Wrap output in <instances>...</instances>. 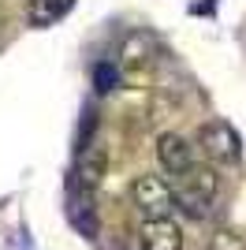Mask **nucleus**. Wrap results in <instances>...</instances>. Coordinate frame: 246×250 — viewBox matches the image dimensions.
Wrapping results in <instances>:
<instances>
[{"label": "nucleus", "mask_w": 246, "mask_h": 250, "mask_svg": "<svg viewBox=\"0 0 246 250\" xmlns=\"http://www.w3.org/2000/svg\"><path fill=\"white\" fill-rule=\"evenodd\" d=\"M168 183H172L175 206L183 209L190 220H205L209 217V209H213V202H216V190H220V176H216L209 165H198L194 161L183 176L168 179Z\"/></svg>", "instance_id": "nucleus-1"}, {"label": "nucleus", "mask_w": 246, "mask_h": 250, "mask_svg": "<svg viewBox=\"0 0 246 250\" xmlns=\"http://www.w3.org/2000/svg\"><path fill=\"white\" fill-rule=\"evenodd\" d=\"M131 206L142 220H157V217H172L175 198H172V183L164 176H138L131 183Z\"/></svg>", "instance_id": "nucleus-2"}, {"label": "nucleus", "mask_w": 246, "mask_h": 250, "mask_svg": "<svg viewBox=\"0 0 246 250\" xmlns=\"http://www.w3.org/2000/svg\"><path fill=\"white\" fill-rule=\"evenodd\" d=\"M198 149H202L213 165H231L243 153V142H239L235 127L227 120H209V124L198 131Z\"/></svg>", "instance_id": "nucleus-3"}, {"label": "nucleus", "mask_w": 246, "mask_h": 250, "mask_svg": "<svg viewBox=\"0 0 246 250\" xmlns=\"http://www.w3.org/2000/svg\"><path fill=\"white\" fill-rule=\"evenodd\" d=\"M161 38H157L153 30H145V26H138V30L127 34V42H123L120 49V67H127V71H138V67H149V63L161 56Z\"/></svg>", "instance_id": "nucleus-4"}, {"label": "nucleus", "mask_w": 246, "mask_h": 250, "mask_svg": "<svg viewBox=\"0 0 246 250\" xmlns=\"http://www.w3.org/2000/svg\"><path fill=\"white\" fill-rule=\"evenodd\" d=\"M157 161H161V172H164V176L175 179V176H183L186 168L194 165V146H190L183 135L164 131V135L157 138Z\"/></svg>", "instance_id": "nucleus-5"}, {"label": "nucleus", "mask_w": 246, "mask_h": 250, "mask_svg": "<svg viewBox=\"0 0 246 250\" xmlns=\"http://www.w3.org/2000/svg\"><path fill=\"white\" fill-rule=\"evenodd\" d=\"M142 250H183V228L172 217L142 220Z\"/></svg>", "instance_id": "nucleus-6"}, {"label": "nucleus", "mask_w": 246, "mask_h": 250, "mask_svg": "<svg viewBox=\"0 0 246 250\" xmlns=\"http://www.w3.org/2000/svg\"><path fill=\"white\" fill-rule=\"evenodd\" d=\"M104 168H108V157L97 146H82L79 149V168H75V187L79 194H93L104 179Z\"/></svg>", "instance_id": "nucleus-7"}, {"label": "nucleus", "mask_w": 246, "mask_h": 250, "mask_svg": "<svg viewBox=\"0 0 246 250\" xmlns=\"http://www.w3.org/2000/svg\"><path fill=\"white\" fill-rule=\"evenodd\" d=\"M71 8H75V0H34L30 4V26H38V30L56 26Z\"/></svg>", "instance_id": "nucleus-8"}, {"label": "nucleus", "mask_w": 246, "mask_h": 250, "mask_svg": "<svg viewBox=\"0 0 246 250\" xmlns=\"http://www.w3.org/2000/svg\"><path fill=\"white\" fill-rule=\"evenodd\" d=\"M209 250H246V239L231 228H220L209 235Z\"/></svg>", "instance_id": "nucleus-9"}, {"label": "nucleus", "mask_w": 246, "mask_h": 250, "mask_svg": "<svg viewBox=\"0 0 246 250\" xmlns=\"http://www.w3.org/2000/svg\"><path fill=\"white\" fill-rule=\"evenodd\" d=\"M93 83H97L101 94L116 90V83H120V67H112V63H97V67H93Z\"/></svg>", "instance_id": "nucleus-10"}]
</instances>
